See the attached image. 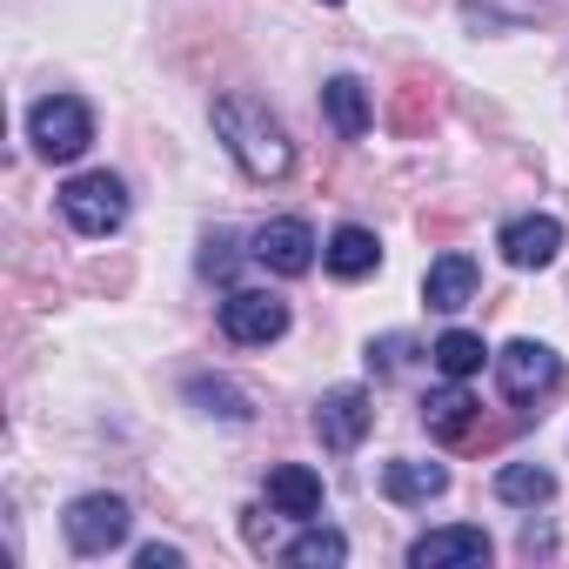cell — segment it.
<instances>
[{"label": "cell", "mask_w": 569, "mask_h": 569, "mask_svg": "<svg viewBox=\"0 0 569 569\" xmlns=\"http://www.w3.org/2000/svg\"><path fill=\"white\" fill-rule=\"evenodd\" d=\"M214 134L228 141V154L241 161L248 181H281V174L296 168L289 128H281L261 101H248V94H221V101H214Z\"/></svg>", "instance_id": "6da1fadb"}, {"label": "cell", "mask_w": 569, "mask_h": 569, "mask_svg": "<svg viewBox=\"0 0 569 569\" xmlns=\"http://www.w3.org/2000/svg\"><path fill=\"white\" fill-rule=\"evenodd\" d=\"M28 141H34V154H48V161H81L88 141H94V114H88V101H74V94H48V101H34V108H28Z\"/></svg>", "instance_id": "7a4b0ae2"}, {"label": "cell", "mask_w": 569, "mask_h": 569, "mask_svg": "<svg viewBox=\"0 0 569 569\" xmlns=\"http://www.w3.org/2000/svg\"><path fill=\"white\" fill-rule=\"evenodd\" d=\"M61 214L74 221V234L101 241V234H114V228L128 221V181H121V174H108V168L74 174V181L61 188Z\"/></svg>", "instance_id": "3957f363"}, {"label": "cell", "mask_w": 569, "mask_h": 569, "mask_svg": "<svg viewBox=\"0 0 569 569\" xmlns=\"http://www.w3.org/2000/svg\"><path fill=\"white\" fill-rule=\"evenodd\" d=\"M61 529H68V542H74L81 556H108V549H121V542H128V529H134V509H128L121 496L94 489V496H74V502H68Z\"/></svg>", "instance_id": "277c9868"}, {"label": "cell", "mask_w": 569, "mask_h": 569, "mask_svg": "<svg viewBox=\"0 0 569 569\" xmlns=\"http://www.w3.org/2000/svg\"><path fill=\"white\" fill-rule=\"evenodd\" d=\"M221 336L241 342V349H268V342L289 336V302L268 296V289H234L221 302Z\"/></svg>", "instance_id": "5b68a950"}, {"label": "cell", "mask_w": 569, "mask_h": 569, "mask_svg": "<svg viewBox=\"0 0 569 569\" xmlns=\"http://www.w3.org/2000/svg\"><path fill=\"white\" fill-rule=\"evenodd\" d=\"M496 382H502L509 402H536V396H549V389L562 382V362H556V349H542V342H509V349L496 356Z\"/></svg>", "instance_id": "8992f818"}, {"label": "cell", "mask_w": 569, "mask_h": 569, "mask_svg": "<svg viewBox=\"0 0 569 569\" xmlns=\"http://www.w3.org/2000/svg\"><path fill=\"white\" fill-rule=\"evenodd\" d=\"M261 268L274 274H309L316 268V228L302 214H281V221H261L254 228V248H248Z\"/></svg>", "instance_id": "52a82bcc"}, {"label": "cell", "mask_w": 569, "mask_h": 569, "mask_svg": "<svg viewBox=\"0 0 569 569\" xmlns=\"http://www.w3.org/2000/svg\"><path fill=\"white\" fill-rule=\"evenodd\" d=\"M369 422H376L369 389H329V396L316 402V436H322V449H336V456H349V449L369 436Z\"/></svg>", "instance_id": "ba28073f"}, {"label": "cell", "mask_w": 569, "mask_h": 569, "mask_svg": "<svg viewBox=\"0 0 569 569\" xmlns=\"http://www.w3.org/2000/svg\"><path fill=\"white\" fill-rule=\"evenodd\" d=\"M489 562V536L476 522H456V529H429L409 542V569H476Z\"/></svg>", "instance_id": "9c48e42d"}, {"label": "cell", "mask_w": 569, "mask_h": 569, "mask_svg": "<svg viewBox=\"0 0 569 569\" xmlns=\"http://www.w3.org/2000/svg\"><path fill=\"white\" fill-rule=\"evenodd\" d=\"M496 248H502L509 268H549L562 254V221L556 214H522V221H509L496 234Z\"/></svg>", "instance_id": "30bf717a"}, {"label": "cell", "mask_w": 569, "mask_h": 569, "mask_svg": "<svg viewBox=\"0 0 569 569\" xmlns=\"http://www.w3.org/2000/svg\"><path fill=\"white\" fill-rule=\"evenodd\" d=\"M422 302H429L436 316L469 309V302H476V261H469V254H436L429 274H422Z\"/></svg>", "instance_id": "8fae6325"}, {"label": "cell", "mask_w": 569, "mask_h": 569, "mask_svg": "<svg viewBox=\"0 0 569 569\" xmlns=\"http://www.w3.org/2000/svg\"><path fill=\"white\" fill-rule=\"evenodd\" d=\"M268 502H274V516L316 522L322 516V476L302 469V462H281V469H268Z\"/></svg>", "instance_id": "7c38bea8"}, {"label": "cell", "mask_w": 569, "mask_h": 569, "mask_svg": "<svg viewBox=\"0 0 569 569\" xmlns=\"http://www.w3.org/2000/svg\"><path fill=\"white\" fill-rule=\"evenodd\" d=\"M422 429H429L436 442H462V436L476 429V396H469L462 382L429 389V396H422Z\"/></svg>", "instance_id": "4fadbf2b"}, {"label": "cell", "mask_w": 569, "mask_h": 569, "mask_svg": "<svg viewBox=\"0 0 569 569\" xmlns=\"http://www.w3.org/2000/svg\"><path fill=\"white\" fill-rule=\"evenodd\" d=\"M322 261H329V274H342V281H362V274H376V261H382V241L369 234V228H336L329 234V248H322Z\"/></svg>", "instance_id": "5bb4252c"}, {"label": "cell", "mask_w": 569, "mask_h": 569, "mask_svg": "<svg viewBox=\"0 0 569 569\" xmlns=\"http://www.w3.org/2000/svg\"><path fill=\"white\" fill-rule=\"evenodd\" d=\"M322 108H329V128H336L342 141H362V134H369V94H362L356 74H336V81L322 88Z\"/></svg>", "instance_id": "9a60e30c"}, {"label": "cell", "mask_w": 569, "mask_h": 569, "mask_svg": "<svg viewBox=\"0 0 569 569\" xmlns=\"http://www.w3.org/2000/svg\"><path fill=\"white\" fill-rule=\"evenodd\" d=\"M382 489H389V502H436L442 489H449V469L442 462H389L382 469Z\"/></svg>", "instance_id": "2e32d148"}, {"label": "cell", "mask_w": 569, "mask_h": 569, "mask_svg": "<svg viewBox=\"0 0 569 569\" xmlns=\"http://www.w3.org/2000/svg\"><path fill=\"white\" fill-rule=\"evenodd\" d=\"M496 496H502L509 509H536V502L556 496V476H549L542 462H502V469H496Z\"/></svg>", "instance_id": "e0dca14e"}, {"label": "cell", "mask_w": 569, "mask_h": 569, "mask_svg": "<svg viewBox=\"0 0 569 569\" xmlns=\"http://www.w3.org/2000/svg\"><path fill=\"white\" fill-rule=\"evenodd\" d=\"M281 556H289L296 569H342V562H349V536L316 522V529H302V536H296L289 549H281Z\"/></svg>", "instance_id": "ac0fdd59"}, {"label": "cell", "mask_w": 569, "mask_h": 569, "mask_svg": "<svg viewBox=\"0 0 569 569\" xmlns=\"http://www.w3.org/2000/svg\"><path fill=\"white\" fill-rule=\"evenodd\" d=\"M429 362L449 376V382H469L482 362H489V349H482V336H469V329H449V336H436V349H429Z\"/></svg>", "instance_id": "d6986e66"}, {"label": "cell", "mask_w": 569, "mask_h": 569, "mask_svg": "<svg viewBox=\"0 0 569 569\" xmlns=\"http://www.w3.org/2000/svg\"><path fill=\"white\" fill-rule=\"evenodd\" d=\"M188 402H201L208 416H228V422H248V396H241L234 382H221V376H194V382H188Z\"/></svg>", "instance_id": "ffe728a7"}, {"label": "cell", "mask_w": 569, "mask_h": 569, "mask_svg": "<svg viewBox=\"0 0 569 569\" xmlns=\"http://www.w3.org/2000/svg\"><path fill=\"white\" fill-rule=\"evenodd\" d=\"M409 362V336H382V342H369V369H382V376H396Z\"/></svg>", "instance_id": "44dd1931"}, {"label": "cell", "mask_w": 569, "mask_h": 569, "mask_svg": "<svg viewBox=\"0 0 569 569\" xmlns=\"http://www.w3.org/2000/svg\"><path fill=\"white\" fill-rule=\"evenodd\" d=\"M228 268H234V241H228V234H214V241H208V254H201V274H228Z\"/></svg>", "instance_id": "7402d4cb"}, {"label": "cell", "mask_w": 569, "mask_h": 569, "mask_svg": "<svg viewBox=\"0 0 569 569\" xmlns=\"http://www.w3.org/2000/svg\"><path fill=\"white\" fill-rule=\"evenodd\" d=\"M134 562H141V569H181V549H174V542H148Z\"/></svg>", "instance_id": "603a6c76"}, {"label": "cell", "mask_w": 569, "mask_h": 569, "mask_svg": "<svg viewBox=\"0 0 569 569\" xmlns=\"http://www.w3.org/2000/svg\"><path fill=\"white\" fill-rule=\"evenodd\" d=\"M329 8H336V0H329Z\"/></svg>", "instance_id": "cb8c5ba5"}]
</instances>
